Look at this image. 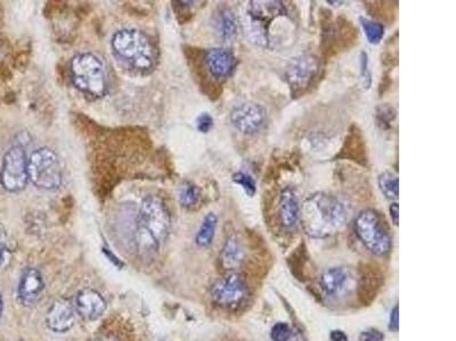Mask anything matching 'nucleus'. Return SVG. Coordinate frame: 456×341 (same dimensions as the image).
<instances>
[{"label":"nucleus","instance_id":"33","mask_svg":"<svg viewBox=\"0 0 456 341\" xmlns=\"http://www.w3.org/2000/svg\"><path fill=\"white\" fill-rule=\"evenodd\" d=\"M331 340L332 341H349L347 335L341 330H334L330 335Z\"/></svg>","mask_w":456,"mask_h":341},{"label":"nucleus","instance_id":"19","mask_svg":"<svg viewBox=\"0 0 456 341\" xmlns=\"http://www.w3.org/2000/svg\"><path fill=\"white\" fill-rule=\"evenodd\" d=\"M245 247L241 241L236 237L228 238L221 253V266L228 273L235 272L236 268H239L242 263L245 262Z\"/></svg>","mask_w":456,"mask_h":341},{"label":"nucleus","instance_id":"17","mask_svg":"<svg viewBox=\"0 0 456 341\" xmlns=\"http://www.w3.org/2000/svg\"><path fill=\"white\" fill-rule=\"evenodd\" d=\"M45 283L38 270L29 268L23 272L18 285V298L24 306H33L44 292Z\"/></svg>","mask_w":456,"mask_h":341},{"label":"nucleus","instance_id":"18","mask_svg":"<svg viewBox=\"0 0 456 341\" xmlns=\"http://www.w3.org/2000/svg\"><path fill=\"white\" fill-rule=\"evenodd\" d=\"M337 157L351 158L353 161L362 164V165H366L368 163L364 140H363L362 134L357 126H351V131L344 141L341 152Z\"/></svg>","mask_w":456,"mask_h":341},{"label":"nucleus","instance_id":"15","mask_svg":"<svg viewBox=\"0 0 456 341\" xmlns=\"http://www.w3.org/2000/svg\"><path fill=\"white\" fill-rule=\"evenodd\" d=\"M279 219L286 230H293L301 220V206L295 190L286 187L279 195Z\"/></svg>","mask_w":456,"mask_h":341},{"label":"nucleus","instance_id":"28","mask_svg":"<svg viewBox=\"0 0 456 341\" xmlns=\"http://www.w3.org/2000/svg\"><path fill=\"white\" fill-rule=\"evenodd\" d=\"M214 126V119L208 113H202L197 116V128L201 133H208Z\"/></svg>","mask_w":456,"mask_h":341},{"label":"nucleus","instance_id":"23","mask_svg":"<svg viewBox=\"0 0 456 341\" xmlns=\"http://www.w3.org/2000/svg\"><path fill=\"white\" fill-rule=\"evenodd\" d=\"M201 199V190L197 184H192L186 181L184 184H180V193H178V201L182 208H195Z\"/></svg>","mask_w":456,"mask_h":341},{"label":"nucleus","instance_id":"27","mask_svg":"<svg viewBox=\"0 0 456 341\" xmlns=\"http://www.w3.org/2000/svg\"><path fill=\"white\" fill-rule=\"evenodd\" d=\"M273 341H290L292 339V329L286 322H277L271 330Z\"/></svg>","mask_w":456,"mask_h":341},{"label":"nucleus","instance_id":"12","mask_svg":"<svg viewBox=\"0 0 456 341\" xmlns=\"http://www.w3.org/2000/svg\"><path fill=\"white\" fill-rule=\"evenodd\" d=\"M206 66L216 79H227L235 72L239 61L234 54L225 48H210L204 55Z\"/></svg>","mask_w":456,"mask_h":341},{"label":"nucleus","instance_id":"34","mask_svg":"<svg viewBox=\"0 0 456 341\" xmlns=\"http://www.w3.org/2000/svg\"><path fill=\"white\" fill-rule=\"evenodd\" d=\"M5 251H6V245H5V239H4L3 234L0 231V263L3 262Z\"/></svg>","mask_w":456,"mask_h":341},{"label":"nucleus","instance_id":"10","mask_svg":"<svg viewBox=\"0 0 456 341\" xmlns=\"http://www.w3.org/2000/svg\"><path fill=\"white\" fill-rule=\"evenodd\" d=\"M28 158L23 148L14 146L4 156L0 182L9 193H18L27 187Z\"/></svg>","mask_w":456,"mask_h":341},{"label":"nucleus","instance_id":"35","mask_svg":"<svg viewBox=\"0 0 456 341\" xmlns=\"http://www.w3.org/2000/svg\"><path fill=\"white\" fill-rule=\"evenodd\" d=\"M96 341H117L115 339L110 338V337H102V338L98 339Z\"/></svg>","mask_w":456,"mask_h":341},{"label":"nucleus","instance_id":"3","mask_svg":"<svg viewBox=\"0 0 456 341\" xmlns=\"http://www.w3.org/2000/svg\"><path fill=\"white\" fill-rule=\"evenodd\" d=\"M347 210L330 193L309 196L301 208V220L307 234L312 238H325L336 234L346 225Z\"/></svg>","mask_w":456,"mask_h":341},{"label":"nucleus","instance_id":"5","mask_svg":"<svg viewBox=\"0 0 456 341\" xmlns=\"http://www.w3.org/2000/svg\"><path fill=\"white\" fill-rule=\"evenodd\" d=\"M71 79L85 94L103 97L107 91V74L100 57L90 53L79 54L71 61Z\"/></svg>","mask_w":456,"mask_h":341},{"label":"nucleus","instance_id":"22","mask_svg":"<svg viewBox=\"0 0 456 341\" xmlns=\"http://www.w3.org/2000/svg\"><path fill=\"white\" fill-rule=\"evenodd\" d=\"M380 191L388 201H397L399 197V179L392 172H382L378 178Z\"/></svg>","mask_w":456,"mask_h":341},{"label":"nucleus","instance_id":"21","mask_svg":"<svg viewBox=\"0 0 456 341\" xmlns=\"http://www.w3.org/2000/svg\"><path fill=\"white\" fill-rule=\"evenodd\" d=\"M218 217L216 214L209 213L204 216L202 225L197 231L195 242L199 247H209L215 238L216 227H217Z\"/></svg>","mask_w":456,"mask_h":341},{"label":"nucleus","instance_id":"13","mask_svg":"<svg viewBox=\"0 0 456 341\" xmlns=\"http://www.w3.org/2000/svg\"><path fill=\"white\" fill-rule=\"evenodd\" d=\"M353 285V272L348 268H329L320 277L322 290L330 297H342L351 290Z\"/></svg>","mask_w":456,"mask_h":341},{"label":"nucleus","instance_id":"24","mask_svg":"<svg viewBox=\"0 0 456 341\" xmlns=\"http://www.w3.org/2000/svg\"><path fill=\"white\" fill-rule=\"evenodd\" d=\"M359 23L364 30L366 38L371 44H379L385 35V25L366 18H359Z\"/></svg>","mask_w":456,"mask_h":341},{"label":"nucleus","instance_id":"6","mask_svg":"<svg viewBox=\"0 0 456 341\" xmlns=\"http://www.w3.org/2000/svg\"><path fill=\"white\" fill-rule=\"evenodd\" d=\"M353 229L357 238L372 254L385 256L392 251V236L385 219L377 210H362L355 220Z\"/></svg>","mask_w":456,"mask_h":341},{"label":"nucleus","instance_id":"14","mask_svg":"<svg viewBox=\"0 0 456 341\" xmlns=\"http://www.w3.org/2000/svg\"><path fill=\"white\" fill-rule=\"evenodd\" d=\"M76 322V309L74 304L66 298H61L54 301L48 309L46 323L54 333H66L74 327Z\"/></svg>","mask_w":456,"mask_h":341},{"label":"nucleus","instance_id":"31","mask_svg":"<svg viewBox=\"0 0 456 341\" xmlns=\"http://www.w3.org/2000/svg\"><path fill=\"white\" fill-rule=\"evenodd\" d=\"M389 329L394 331V333H397L398 329H399V307H398V305H396L392 311L390 321H389Z\"/></svg>","mask_w":456,"mask_h":341},{"label":"nucleus","instance_id":"4","mask_svg":"<svg viewBox=\"0 0 456 341\" xmlns=\"http://www.w3.org/2000/svg\"><path fill=\"white\" fill-rule=\"evenodd\" d=\"M111 44L115 55L136 72L148 73L156 66V48L148 35L139 30H120L113 35Z\"/></svg>","mask_w":456,"mask_h":341},{"label":"nucleus","instance_id":"20","mask_svg":"<svg viewBox=\"0 0 456 341\" xmlns=\"http://www.w3.org/2000/svg\"><path fill=\"white\" fill-rule=\"evenodd\" d=\"M216 32L223 40H232L238 33V18L232 9L221 7L214 18Z\"/></svg>","mask_w":456,"mask_h":341},{"label":"nucleus","instance_id":"26","mask_svg":"<svg viewBox=\"0 0 456 341\" xmlns=\"http://www.w3.org/2000/svg\"><path fill=\"white\" fill-rule=\"evenodd\" d=\"M233 182L239 184L242 189L245 190L249 197H253L257 193L256 181L253 180L250 174L245 172H236L233 174Z\"/></svg>","mask_w":456,"mask_h":341},{"label":"nucleus","instance_id":"2","mask_svg":"<svg viewBox=\"0 0 456 341\" xmlns=\"http://www.w3.org/2000/svg\"><path fill=\"white\" fill-rule=\"evenodd\" d=\"M171 217L165 201L158 196H146L137 217L136 245L141 257H153L168 238Z\"/></svg>","mask_w":456,"mask_h":341},{"label":"nucleus","instance_id":"9","mask_svg":"<svg viewBox=\"0 0 456 341\" xmlns=\"http://www.w3.org/2000/svg\"><path fill=\"white\" fill-rule=\"evenodd\" d=\"M249 288L245 279L236 272H230L214 283L212 301L223 309H235L247 301Z\"/></svg>","mask_w":456,"mask_h":341},{"label":"nucleus","instance_id":"25","mask_svg":"<svg viewBox=\"0 0 456 341\" xmlns=\"http://www.w3.org/2000/svg\"><path fill=\"white\" fill-rule=\"evenodd\" d=\"M374 117H375V123L380 128L390 130L396 121V117H397V111L394 109V106L382 104L375 108Z\"/></svg>","mask_w":456,"mask_h":341},{"label":"nucleus","instance_id":"32","mask_svg":"<svg viewBox=\"0 0 456 341\" xmlns=\"http://www.w3.org/2000/svg\"><path fill=\"white\" fill-rule=\"evenodd\" d=\"M389 213H390V217H392V223L394 225H398L399 223V206H398L397 201H394L389 206Z\"/></svg>","mask_w":456,"mask_h":341},{"label":"nucleus","instance_id":"36","mask_svg":"<svg viewBox=\"0 0 456 341\" xmlns=\"http://www.w3.org/2000/svg\"><path fill=\"white\" fill-rule=\"evenodd\" d=\"M1 312H3V299H1V296H0V316H1Z\"/></svg>","mask_w":456,"mask_h":341},{"label":"nucleus","instance_id":"30","mask_svg":"<svg viewBox=\"0 0 456 341\" xmlns=\"http://www.w3.org/2000/svg\"><path fill=\"white\" fill-rule=\"evenodd\" d=\"M361 63H362V79L364 81L365 87L368 88L371 85V74L368 71V54L364 52L361 54Z\"/></svg>","mask_w":456,"mask_h":341},{"label":"nucleus","instance_id":"7","mask_svg":"<svg viewBox=\"0 0 456 341\" xmlns=\"http://www.w3.org/2000/svg\"><path fill=\"white\" fill-rule=\"evenodd\" d=\"M28 175L39 189H59L62 186L63 171L57 152L48 147L35 150L28 160Z\"/></svg>","mask_w":456,"mask_h":341},{"label":"nucleus","instance_id":"11","mask_svg":"<svg viewBox=\"0 0 456 341\" xmlns=\"http://www.w3.org/2000/svg\"><path fill=\"white\" fill-rule=\"evenodd\" d=\"M230 123L235 130L245 136H256L265 130L268 123L266 108L258 102H247L233 108Z\"/></svg>","mask_w":456,"mask_h":341},{"label":"nucleus","instance_id":"8","mask_svg":"<svg viewBox=\"0 0 456 341\" xmlns=\"http://www.w3.org/2000/svg\"><path fill=\"white\" fill-rule=\"evenodd\" d=\"M321 72L320 59L314 55H301L291 59L286 70V80L291 97L303 96L310 89Z\"/></svg>","mask_w":456,"mask_h":341},{"label":"nucleus","instance_id":"29","mask_svg":"<svg viewBox=\"0 0 456 341\" xmlns=\"http://www.w3.org/2000/svg\"><path fill=\"white\" fill-rule=\"evenodd\" d=\"M385 335L377 329H368L359 335V341H383Z\"/></svg>","mask_w":456,"mask_h":341},{"label":"nucleus","instance_id":"1","mask_svg":"<svg viewBox=\"0 0 456 341\" xmlns=\"http://www.w3.org/2000/svg\"><path fill=\"white\" fill-rule=\"evenodd\" d=\"M245 25L252 44L266 49L291 44L297 33V22L284 1H250Z\"/></svg>","mask_w":456,"mask_h":341},{"label":"nucleus","instance_id":"16","mask_svg":"<svg viewBox=\"0 0 456 341\" xmlns=\"http://www.w3.org/2000/svg\"><path fill=\"white\" fill-rule=\"evenodd\" d=\"M74 309L81 318L94 321L105 313L106 301L102 294L94 289H83L78 292Z\"/></svg>","mask_w":456,"mask_h":341}]
</instances>
